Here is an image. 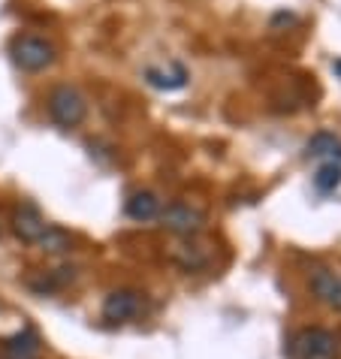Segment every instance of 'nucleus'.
I'll list each match as a JSON object with an SVG mask.
<instances>
[{"mask_svg": "<svg viewBox=\"0 0 341 359\" xmlns=\"http://www.w3.org/2000/svg\"><path fill=\"white\" fill-rule=\"evenodd\" d=\"M175 263L185 266L187 272H196L206 266V254H199V248H182V251H175Z\"/></svg>", "mask_w": 341, "mask_h": 359, "instance_id": "4468645a", "label": "nucleus"}, {"mask_svg": "<svg viewBox=\"0 0 341 359\" xmlns=\"http://www.w3.org/2000/svg\"><path fill=\"white\" fill-rule=\"evenodd\" d=\"M335 73L341 76V57H338V61H335Z\"/></svg>", "mask_w": 341, "mask_h": 359, "instance_id": "2eb2a0df", "label": "nucleus"}, {"mask_svg": "<svg viewBox=\"0 0 341 359\" xmlns=\"http://www.w3.org/2000/svg\"><path fill=\"white\" fill-rule=\"evenodd\" d=\"M4 351L13 356V359H34L39 353V341L34 332H18V335H9L4 341Z\"/></svg>", "mask_w": 341, "mask_h": 359, "instance_id": "9d476101", "label": "nucleus"}, {"mask_svg": "<svg viewBox=\"0 0 341 359\" xmlns=\"http://www.w3.org/2000/svg\"><path fill=\"white\" fill-rule=\"evenodd\" d=\"M9 55H13V61L18 69H25V73H39V69L52 67L55 64V46L48 43L43 36H31V34H22L13 39V46H9Z\"/></svg>", "mask_w": 341, "mask_h": 359, "instance_id": "f257e3e1", "label": "nucleus"}, {"mask_svg": "<svg viewBox=\"0 0 341 359\" xmlns=\"http://www.w3.org/2000/svg\"><path fill=\"white\" fill-rule=\"evenodd\" d=\"M36 245L43 248L46 254H64V251H69V248H73V236L64 233V229H58V226H48L46 236L39 238Z\"/></svg>", "mask_w": 341, "mask_h": 359, "instance_id": "f8f14e48", "label": "nucleus"}, {"mask_svg": "<svg viewBox=\"0 0 341 359\" xmlns=\"http://www.w3.org/2000/svg\"><path fill=\"white\" fill-rule=\"evenodd\" d=\"M160 215V199L152 194V191H139L127 199V217L130 221H154V217Z\"/></svg>", "mask_w": 341, "mask_h": 359, "instance_id": "6e6552de", "label": "nucleus"}, {"mask_svg": "<svg viewBox=\"0 0 341 359\" xmlns=\"http://www.w3.org/2000/svg\"><path fill=\"white\" fill-rule=\"evenodd\" d=\"M145 79L154 88H163V91H178V88H185V82H187V69L182 64H169V69L148 67L145 69Z\"/></svg>", "mask_w": 341, "mask_h": 359, "instance_id": "1a4fd4ad", "label": "nucleus"}, {"mask_svg": "<svg viewBox=\"0 0 341 359\" xmlns=\"http://www.w3.org/2000/svg\"><path fill=\"white\" fill-rule=\"evenodd\" d=\"M160 221H163V226L169 229V233H175V236H194L203 229L206 224V217L199 208L194 205H187V203H173V205H166L163 212H160Z\"/></svg>", "mask_w": 341, "mask_h": 359, "instance_id": "20e7f679", "label": "nucleus"}, {"mask_svg": "<svg viewBox=\"0 0 341 359\" xmlns=\"http://www.w3.org/2000/svg\"><path fill=\"white\" fill-rule=\"evenodd\" d=\"M139 311H142V296L136 290H115L103 302V320L109 323H124L130 317H136Z\"/></svg>", "mask_w": 341, "mask_h": 359, "instance_id": "423d86ee", "label": "nucleus"}, {"mask_svg": "<svg viewBox=\"0 0 341 359\" xmlns=\"http://www.w3.org/2000/svg\"><path fill=\"white\" fill-rule=\"evenodd\" d=\"M290 356L293 359H341V341L329 329L311 326L293 338Z\"/></svg>", "mask_w": 341, "mask_h": 359, "instance_id": "7ed1b4c3", "label": "nucleus"}, {"mask_svg": "<svg viewBox=\"0 0 341 359\" xmlns=\"http://www.w3.org/2000/svg\"><path fill=\"white\" fill-rule=\"evenodd\" d=\"M311 290H314V296L323 305L341 311V275L338 272H333V269H317V272L311 275Z\"/></svg>", "mask_w": 341, "mask_h": 359, "instance_id": "0eeeda50", "label": "nucleus"}, {"mask_svg": "<svg viewBox=\"0 0 341 359\" xmlns=\"http://www.w3.org/2000/svg\"><path fill=\"white\" fill-rule=\"evenodd\" d=\"M335 154L341 157V139L335 133H317V136H311L308 157H333V161H335Z\"/></svg>", "mask_w": 341, "mask_h": 359, "instance_id": "9b49d317", "label": "nucleus"}, {"mask_svg": "<svg viewBox=\"0 0 341 359\" xmlns=\"http://www.w3.org/2000/svg\"><path fill=\"white\" fill-rule=\"evenodd\" d=\"M46 217L39 215V208L34 203H22L13 212V233L22 238V242H39V238L46 236Z\"/></svg>", "mask_w": 341, "mask_h": 359, "instance_id": "39448f33", "label": "nucleus"}, {"mask_svg": "<svg viewBox=\"0 0 341 359\" xmlns=\"http://www.w3.org/2000/svg\"><path fill=\"white\" fill-rule=\"evenodd\" d=\"M338 184H341V163L329 161V163H323L317 169V175H314V187H317V191L329 194V191H335Z\"/></svg>", "mask_w": 341, "mask_h": 359, "instance_id": "ddd939ff", "label": "nucleus"}, {"mask_svg": "<svg viewBox=\"0 0 341 359\" xmlns=\"http://www.w3.org/2000/svg\"><path fill=\"white\" fill-rule=\"evenodd\" d=\"M88 115V100L76 91L73 85H58L48 94V118L58 127H79Z\"/></svg>", "mask_w": 341, "mask_h": 359, "instance_id": "f03ea898", "label": "nucleus"}]
</instances>
